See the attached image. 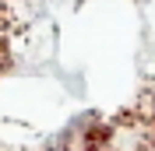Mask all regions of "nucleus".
Masks as SVG:
<instances>
[{"mask_svg": "<svg viewBox=\"0 0 155 151\" xmlns=\"http://www.w3.org/2000/svg\"><path fill=\"white\" fill-rule=\"evenodd\" d=\"M71 98L46 7L0 0V151H102L113 116L67 109Z\"/></svg>", "mask_w": 155, "mask_h": 151, "instance_id": "obj_1", "label": "nucleus"}]
</instances>
